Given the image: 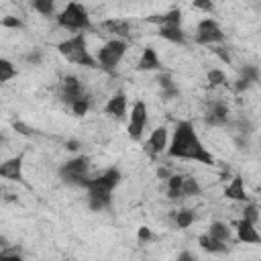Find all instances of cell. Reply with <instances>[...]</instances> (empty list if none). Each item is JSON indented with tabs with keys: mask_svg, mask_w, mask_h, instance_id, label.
<instances>
[{
	"mask_svg": "<svg viewBox=\"0 0 261 261\" xmlns=\"http://www.w3.org/2000/svg\"><path fill=\"white\" fill-rule=\"evenodd\" d=\"M159 37L165 39V41H171V43H177V45H184L186 43V35L181 31V24H167V27H159Z\"/></svg>",
	"mask_w": 261,
	"mask_h": 261,
	"instance_id": "18",
	"label": "cell"
},
{
	"mask_svg": "<svg viewBox=\"0 0 261 261\" xmlns=\"http://www.w3.org/2000/svg\"><path fill=\"white\" fill-rule=\"evenodd\" d=\"M102 27H104L106 31L118 35L120 39H126V37L130 35V22L124 20V18H110V20H104Z\"/></svg>",
	"mask_w": 261,
	"mask_h": 261,
	"instance_id": "19",
	"label": "cell"
},
{
	"mask_svg": "<svg viewBox=\"0 0 261 261\" xmlns=\"http://www.w3.org/2000/svg\"><path fill=\"white\" fill-rule=\"evenodd\" d=\"M177 259H179V261H192V259H194V255H192V253H188V251H184V253H179V255H177Z\"/></svg>",
	"mask_w": 261,
	"mask_h": 261,
	"instance_id": "44",
	"label": "cell"
},
{
	"mask_svg": "<svg viewBox=\"0 0 261 261\" xmlns=\"http://www.w3.org/2000/svg\"><path fill=\"white\" fill-rule=\"evenodd\" d=\"M212 51H214V55H218V57H220V61H222V63L230 65V61H232V59H230V53H228V49H226V47H222V45L218 43V45H212Z\"/></svg>",
	"mask_w": 261,
	"mask_h": 261,
	"instance_id": "31",
	"label": "cell"
},
{
	"mask_svg": "<svg viewBox=\"0 0 261 261\" xmlns=\"http://www.w3.org/2000/svg\"><path fill=\"white\" fill-rule=\"evenodd\" d=\"M88 171H90V159L86 155H77V157L65 161L59 167V177L65 184H69V186H77V188H84L86 190V186L90 181Z\"/></svg>",
	"mask_w": 261,
	"mask_h": 261,
	"instance_id": "5",
	"label": "cell"
},
{
	"mask_svg": "<svg viewBox=\"0 0 261 261\" xmlns=\"http://www.w3.org/2000/svg\"><path fill=\"white\" fill-rule=\"evenodd\" d=\"M12 128H14L16 133H20V135H31V133H33V130H31L24 122H20V120H14V122H12Z\"/></svg>",
	"mask_w": 261,
	"mask_h": 261,
	"instance_id": "41",
	"label": "cell"
},
{
	"mask_svg": "<svg viewBox=\"0 0 261 261\" xmlns=\"http://www.w3.org/2000/svg\"><path fill=\"white\" fill-rule=\"evenodd\" d=\"M181 192L184 196H198L202 192L200 184L196 177H190V175H184V186H181Z\"/></svg>",
	"mask_w": 261,
	"mask_h": 261,
	"instance_id": "25",
	"label": "cell"
},
{
	"mask_svg": "<svg viewBox=\"0 0 261 261\" xmlns=\"http://www.w3.org/2000/svg\"><path fill=\"white\" fill-rule=\"evenodd\" d=\"M196 41L200 45H218L224 41V33L214 18H202L196 27Z\"/></svg>",
	"mask_w": 261,
	"mask_h": 261,
	"instance_id": "7",
	"label": "cell"
},
{
	"mask_svg": "<svg viewBox=\"0 0 261 261\" xmlns=\"http://www.w3.org/2000/svg\"><path fill=\"white\" fill-rule=\"evenodd\" d=\"M204 122H206V124H210V126H224V122H222L220 118H216L214 114H210V112H206V114H204Z\"/></svg>",
	"mask_w": 261,
	"mask_h": 261,
	"instance_id": "39",
	"label": "cell"
},
{
	"mask_svg": "<svg viewBox=\"0 0 261 261\" xmlns=\"http://www.w3.org/2000/svg\"><path fill=\"white\" fill-rule=\"evenodd\" d=\"M31 6L41 16H51L55 12V0H31Z\"/></svg>",
	"mask_w": 261,
	"mask_h": 261,
	"instance_id": "23",
	"label": "cell"
},
{
	"mask_svg": "<svg viewBox=\"0 0 261 261\" xmlns=\"http://www.w3.org/2000/svg\"><path fill=\"white\" fill-rule=\"evenodd\" d=\"M224 196L228 198V200H234V202H245L249 196H247V190H245V179H243V175H234L230 181H228V186L224 188Z\"/></svg>",
	"mask_w": 261,
	"mask_h": 261,
	"instance_id": "15",
	"label": "cell"
},
{
	"mask_svg": "<svg viewBox=\"0 0 261 261\" xmlns=\"http://www.w3.org/2000/svg\"><path fill=\"white\" fill-rule=\"evenodd\" d=\"M57 51H59V55H63L69 63H75V65H82V67H100V65H98V59H96V57L90 53V49H88L84 31H77L73 37L61 41V43L57 45Z\"/></svg>",
	"mask_w": 261,
	"mask_h": 261,
	"instance_id": "2",
	"label": "cell"
},
{
	"mask_svg": "<svg viewBox=\"0 0 261 261\" xmlns=\"http://www.w3.org/2000/svg\"><path fill=\"white\" fill-rule=\"evenodd\" d=\"M157 177H161V179H169V177H171V173H169V169L159 167V169H157Z\"/></svg>",
	"mask_w": 261,
	"mask_h": 261,
	"instance_id": "43",
	"label": "cell"
},
{
	"mask_svg": "<svg viewBox=\"0 0 261 261\" xmlns=\"http://www.w3.org/2000/svg\"><path fill=\"white\" fill-rule=\"evenodd\" d=\"M208 232H210L212 237H216V239L224 241V243H230V239H232V234H230V228H228V224H224V222H220V220H214V222L210 224Z\"/></svg>",
	"mask_w": 261,
	"mask_h": 261,
	"instance_id": "22",
	"label": "cell"
},
{
	"mask_svg": "<svg viewBox=\"0 0 261 261\" xmlns=\"http://www.w3.org/2000/svg\"><path fill=\"white\" fill-rule=\"evenodd\" d=\"M241 75L247 77L251 84H257L259 82V67L257 65H243L241 67Z\"/></svg>",
	"mask_w": 261,
	"mask_h": 261,
	"instance_id": "29",
	"label": "cell"
},
{
	"mask_svg": "<svg viewBox=\"0 0 261 261\" xmlns=\"http://www.w3.org/2000/svg\"><path fill=\"white\" fill-rule=\"evenodd\" d=\"M104 112L112 118L122 120L126 116V94L124 92H116L112 98H108V102L104 104Z\"/></svg>",
	"mask_w": 261,
	"mask_h": 261,
	"instance_id": "12",
	"label": "cell"
},
{
	"mask_svg": "<svg viewBox=\"0 0 261 261\" xmlns=\"http://www.w3.org/2000/svg\"><path fill=\"white\" fill-rule=\"evenodd\" d=\"M198 245H200V247H202L206 253H226V251H228V245H226L224 241H220V239L212 237L210 232L200 234Z\"/></svg>",
	"mask_w": 261,
	"mask_h": 261,
	"instance_id": "17",
	"label": "cell"
},
{
	"mask_svg": "<svg viewBox=\"0 0 261 261\" xmlns=\"http://www.w3.org/2000/svg\"><path fill=\"white\" fill-rule=\"evenodd\" d=\"M167 147H169V133L165 126H157L149 135V139L145 143V151L149 153V157H155V155L167 151Z\"/></svg>",
	"mask_w": 261,
	"mask_h": 261,
	"instance_id": "10",
	"label": "cell"
},
{
	"mask_svg": "<svg viewBox=\"0 0 261 261\" xmlns=\"http://www.w3.org/2000/svg\"><path fill=\"white\" fill-rule=\"evenodd\" d=\"M0 175L10 181H22V155L10 157L0 165Z\"/></svg>",
	"mask_w": 261,
	"mask_h": 261,
	"instance_id": "13",
	"label": "cell"
},
{
	"mask_svg": "<svg viewBox=\"0 0 261 261\" xmlns=\"http://www.w3.org/2000/svg\"><path fill=\"white\" fill-rule=\"evenodd\" d=\"M157 84H159V88H161V90H167V88L175 86L169 73H159V75H157Z\"/></svg>",
	"mask_w": 261,
	"mask_h": 261,
	"instance_id": "36",
	"label": "cell"
},
{
	"mask_svg": "<svg viewBox=\"0 0 261 261\" xmlns=\"http://www.w3.org/2000/svg\"><path fill=\"white\" fill-rule=\"evenodd\" d=\"M137 237H139L141 243H149V241H153V232H151V228H147V226H139Z\"/></svg>",
	"mask_w": 261,
	"mask_h": 261,
	"instance_id": "38",
	"label": "cell"
},
{
	"mask_svg": "<svg viewBox=\"0 0 261 261\" xmlns=\"http://www.w3.org/2000/svg\"><path fill=\"white\" fill-rule=\"evenodd\" d=\"M57 24L63 29H69V31H90L92 29V20H90L86 6L75 0L67 2L65 8L57 14Z\"/></svg>",
	"mask_w": 261,
	"mask_h": 261,
	"instance_id": "4",
	"label": "cell"
},
{
	"mask_svg": "<svg viewBox=\"0 0 261 261\" xmlns=\"http://www.w3.org/2000/svg\"><path fill=\"white\" fill-rule=\"evenodd\" d=\"M69 108H71V112H73L75 116H84V114L90 110V98H88V96H82V98H77Z\"/></svg>",
	"mask_w": 261,
	"mask_h": 261,
	"instance_id": "27",
	"label": "cell"
},
{
	"mask_svg": "<svg viewBox=\"0 0 261 261\" xmlns=\"http://www.w3.org/2000/svg\"><path fill=\"white\" fill-rule=\"evenodd\" d=\"M234 226H237V239L241 243H253V245H259L261 243V234H259L255 222H251L247 218H241Z\"/></svg>",
	"mask_w": 261,
	"mask_h": 261,
	"instance_id": "11",
	"label": "cell"
},
{
	"mask_svg": "<svg viewBox=\"0 0 261 261\" xmlns=\"http://www.w3.org/2000/svg\"><path fill=\"white\" fill-rule=\"evenodd\" d=\"M137 69L139 71H157L161 69V61H159V55L153 47H145L139 61H137Z\"/></svg>",
	"mask_w": 261,
	"mask_h": 261,
	"instance_id": "14",
	"label": "cell"
},
{
	"mask_svg": "<svg viewBox=\"0 0 261 261\" xmlns=\"http://www.w3.org/2000/svg\"><path fill=\"white\" fill-rule=\"evenodd\" d=\"M192 6L202 10V12H212L214 10V2L212 0H192Z\"/></svg>",
	"mask_w": 261,
	"mask_h": 261,
	"instance_id": "33",
	"label": "cell"
},
{
	"mask_svg": "<svg viewBox=\"0 0 261 261\" xmlns=\"http://www.w3.org/2000/svg\"><path fill=\"white\" fill-rule=\"evenodd\" d=\"M41 59H43V53H41L39 49H33V51H29V53L24 55V61L31 63V65H39Z\"/></svg>",
	"mask_w": 261,
	"mask_h": 261,
	"instance_id": "34",
	"label": "cell"
},
{
	"mask_svg": "<svg viewBox=\"0 0 261 261\" xmlns=\"http://www.w3.org/2000/svg\"><path fill=\"white\" fill-rule=\"evenodd\" d=\"M173 220H175V226H177V228H188V226L194 224V220H196V212L190 210V208L175 210V212H173Z\"/></svg>",
	"mask_w": 261,
	"mask_h": 261,
	"instance_id": "21",
	"label": "cell"
},
{
	"mask_svg": "<svg viewBox=\"0 0 261 261\" xmlns=\"http://www.w3.org/2000/svg\"><path fill=\"white\" fill-rule=\"evenodd\" d=\"M206 80H208V84H210L212 88H216V86H222V84L226 82V75H224L222 69H210V71L206 73Z\"/></svg>",
	"mask_w": 261,
	"mask_h": 261,
	"instance_id": "28",
	"label": "cell"
},
{
	"mask_svg": "<svg viewBox=\"0 0 261 261\" xmlns=\"http://www.w3.org/2000/svg\"><path fill=\"white\" fill-rule=\"evenodd\" d=\"M147 22L157 24V27H167V24H181V10L179 8H171L163 14H153L147 16Z\"/></svg>",
	"mask_w": 261,
	"mask_h": 261,
	"instance_id": "16",
	"label": "cell"
},
{
	"mask_svg": "<svg viewBox=\"0 0 261 261\" xmlns=\"http://www.w3.org/2000/svg\"><path fill=\"white\" fill-rule=\"evenodd\" d=\"M16 75V67L8 59H0V82H8Z\"/></svg>",
	"mask_w": 261,
	"mask_h": 261,
	"instance_id": "26",
	"label": "cell"
},
{
	"mask_svg": "<svg viewBox=\"0 0 261 261\" xmlns=\"http://www.w3.org/2000/svg\"><path fill=\"white\" fill-rule=\"evenodd\" d=\"M206 112H210V114H214L216 118H220L224 124L228 122V106L226 104H222V102H210V106H208V110Z\"/></svg>",
	"mask_w": 261,
	"mask_h": 261,
	"instance_id": "24",
	"label": "cell"
},
{
	"mask_svg": "<svg viewBox=\"0 0 261 261\" xmlns=\"http://www.w3.org/2000/svg\"><path fill=\"white\" fill-rule=\"evenodd\" d=\"M0 257H10V259H14V261H20V259H22L20 249H18L16 245H10V247L2 249V251H0Z\"/></svg>",
	"mask_w": 261,
	"mask_h": 261,
	"instance_id": "32",
	"label": "cell"
},
{
	"mask_svg": "<svg viewBox=\"0 0 261 261\" xmlns=\"http://www.w3.org/2000/svg\"><path fill=\"white\" fill-rule=\"evenodd\" d=\"M120 179H122L120 169L118 167H108L98 177H90V181L86 186V192H88L90 198L102 200L106 206H110V202H112V190L120 184Z\"/></svg>",
	"mask_w": 261,
	"mask_h": 261,
	"instance_id": "3",
	"label": "cell"
},
{
	"mask_svg": "<svg viewBox=\"0 0 261 261\" xmlns=\"http://www.w3.org/2000/svg\"><path fill=\"white\" fill-rule=\"evenodd\" d=\"M2 27L6 29H22V20L16 16H4L2 18Z\"/></svg>",
	"mask_w": 261,
	"mask_h": 261,
	"instance_id": "35",
	"label": "cell"
},
{
	"mask_svg": "<svg viewBox=\"0 0 261 261\" xmlns=\"http://www.w3.org/2000/svg\"><path fill=\"white\" fill-rule=\"evenodd\" d=\"M126 47H128V43H126L124 39H110V41H106V43L98 49V55H96L98 65H100L104 71L114 73L116 65L122 61V57H124V53H126Z\"/></svg>",
	"mask_w": 261,
	"mask_h": 261,
	"instance_id": "6",
	"label": "cell"
},
{
	"mask_svg": "<svg viewBox=\"0 0 261 261\" xmlns=\"http://www.w3.org/2000/svg\"><path fill=\"white\" fill-rule=\"evenodd\" d=\"M80 147H82V145H80L75 139H69V141L65 143V149H67V151H77Z\"/></svg>",
	"mask_w": 261,
	"mask_h": 261,
	"instance_id": "42",
	"label": "cell"
},
{
	"mask_svg": "<svg viewBox=\"0 0 261 261\" xmlns=\"http://www.w3.org/2000/svg\"><path fill=\"white\" fill-rule=\"evenodd\" d=\"M249 86H251V82H249L247 77L239 75V80L234 82V92H237V94H243L245 90H249Z\"/></svg>",
	"mask_w": 261,
	"mask_h": 261,
	"instance_id": "37",
	"label": "cell"
},
{
	"mask_svg": "<svg viewBox=\"0 0 261 261\" xmlns=\"http://www.w3.org/2000/svg\"><path fill=\"white\" fill-rule=\"evenodd\" d=\"M167 155L173 159H190V161H198L204 165L214 163V157L208 153V149L204 147L202 139L198 137V133L190 120H179L175 124V130H173L169 147H167Z\"/></svg>",
	"mask_w": 261,
	"mask_h": 261,
	"instance_id": "1",
	"label": "cell"
},
{
	"mask_svg": "<svg viewBox=\"0 0 261 261\" xmlns=\"http://www.w3.org/2000/svg\"><path fill=\"white\" fill-rule=\"evenodd\" d=\"M181 186H184V175L173 173V175L167 179V198H169V200H179V198L184 196Z\"/></svg>",
	"mask_w": 261,
	"mask_h": 261,
	"instance_id": "20",
	"label": "cell"
},
{
	"mask_svg": "<svg viewBox=\"0 0 261 261\" xmlns=\"http://www.w3.org/2000/svg\"><path fill=\"white\" fill-rule=\"evenodd\" d=\"M259 194H261V190H259Z\"/></svg>",
	"mask_w": 261,
	"mask_h": 261,
	"instance_id": "45",
	"label": "cell"
},
{
	"mask_svg": "<svg viewBox=\"0 0 261 261\" xmlns=\"http://www.w3.org/2000/svg\"><path fill=\"white\" fill-rule=\"evenodd\" d=\"M243 218H247V220H251V222L257 224V220H259V208L255 204H247L243 208Z\"/></svg>",
	"mask_w": 261,
	"mask_h": 261,
	"instance_id": "30",
	"label": "cell"
},
{
	"mask_svg": "<svg viewBox=\"0 0 261 261\" xmlns=\"http://www.w3.org/2000/svg\"><path fill=\"white\" fill-rule=\"evenodd\" d=\"M86 96L84 94V86L82 82L75 77V75H65L61 82H59V100L65 102V104H73L77 98Z\"/></svg>",
	"mask_w": 261,
	"mask_h": 261,
	"instance_id": "9",
	"label": "cell"
},
{
	"mask_svg": "<svg viewBox=\"0 0 261 261\" xmlns=\"http://www.w3.org/2000/svg\"><path fill=\"white\" fill-rule=\"evenodd\" d=\"M145 124H147V104L143 100H137L130 108V118H128V126H126L128 137L133 141H141Z\"/></svg>",
	"mask_w": 261,
	"mask_h": 261,
	"instance_id": "8",
	"label": "cell"
},
{
	"mask_svg": "<svg viewBox=\"0 0 261 261\" xmlns=\"http://www.w3.org/2000/svg\"><path fill=\"white\" fill-rule=\"evenodd\" d=\"M161 96H163L165 100H173V98H177V96H179V90H177V86H171V88L163 90V92H161Z\"/></svg>",
	"mask_w": 261,
	"mask_h": 261,
	"instance_id": "40",
	"label": "cell"
}]
</instances>
